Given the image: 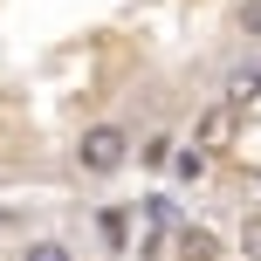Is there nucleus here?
I'll use <instances>...</instances> for the list:
<instances>
[{"mask_svg": "<svg viewBox=\"0 0 261 261\" xmlns=\"http://www.w3.org/2000/svg\"><path fill=\"white\" fill-rule=\"evenodd\" d=\"M241 90H261V62H254V69H241Z\"/></svg>", "mask_w": 261, "mask_h": 261, "instance_id": "obj_11", "label": "nucleus"}, {"mask_svg": "<svg viewBox=\"0 0 261 261\" xmlns=\"http://www.w3.org/2000/svg\"><path fill=\"white\" fill-rule=\"evenodd\" d=\"M241 130V96H220V103H206V117L193 124V151H227Z\"/></svg>", "mask_w": 261, "mask_h": 261, "instance_id": "obj_2", "label": "nucleus"}, {"mask_svg": "<svg viewBox=\"0 0 261 261\" xmlns=\"http://www.w3.org/2000/svg\"><path fill=\"white\" fill-rule=\"evenodd\" d=\"M241 35L261 41V0H241Z\"/></svg>", "mask_w": 261, "mask_h": 261, "instance_id": "obj_8", "label": "nucleus"}, {"mask_svg": "<svg viewBox=\"0 0 261 261\" xmlns=\"http://www.w3.org/2000/svg\"><path fill=\"white\" fill-rule=\"evenodd\" d=\"M206 172V151H179V179H199Z\"/></svg>", "mask_w": 261, "mask_h": 261, "instance_id": "obj_10", "label": "nucleus"}, {"mask_svg": "<svg viewBox=\"0 0 261 261\" xmlns=\"http://www.w3.org/2000/svg\"><path fill=\"white\" fill-rule=\"evenodd\" d=\"M138 213H144V227H158V234H165V227L179 220V206H172L165 193H151V199H138Z\"/></svg>", "mask_w": 261, "mask_h": 261, "instance_id": "obj_4", "label": "nucleus"}, {"mask_svg": "<svg viewBox=\"0 0 261 261\" xmlns=\"http://www.w3.org/2000/svg\"><path fill=\"white\" fill-rule=\"evenodd\" d=\"M138 158H144V165H165V158H172V138H144Z\"/></svg>", "mask_w": 261, "mask_h": 261, "instance_id": "obj_9", "label": "nucleus"}, {"mask_svg": "<svg viewBox=\"0 0 261 261\" xmlns=\"http://www.w3.org/2000/svg\"><path fill=\"white\" fill-rule=\"evenodd\" d=\"M241 254H248V261H261V206L241 220Z\"/></svg>", "mask_w": 261, "mask_h": 261, "instance_id": "obj_6", "label": "nucleus"}, {"mask_svg": "<svg viewBox=\"0 0 261 261\" xmlns=\"http://www.w3.org/2000/svg\"><path fill=\"white\" fill-rule=\"evenodd\" d=\"M96 227H103V241H110V248H124V206H103V220H96Z\"/></svg>", "mask_w": 261, "mask_h": 261, "instance_id": "obj_7", "label": "nucleus"}, {"mask_svg": "<svg viewBox=\"0 0 261 261\" xmlns=\"http://www.w3.org/2000/svg\"><path fill=\"white\" fill-rule=\"evenodd\" d=\"M172 248H179V261H220V241H213V227H172Z\"/></svg>", "mask_w": 261, "mask_h": 261, "instance_id": "obj_3", "label": "nucleus"}, {"mask_svg": "<svg viewBox=\"0 0 261 261\" xmlns=\"http://www.w3.org/2000/svg\"><path fill=\"white\" fill-rule=\"evenodd\" d=\"M124 158H130V130H124V124H90V130L76 138V165L90 172V179L124 172Z\"/></svg>", "mask_w": 261, "mask_h": 261, "instance_id": "obj_1", "label": "nucleus"}, {"mask_svg": "<svg viewBox=\"0 0 261 261\" xmlns=\"http://www.w3.org/2000/svg\"><path fill=\"white\" fill-rule=\"evenodd\" d=\"M21 261H76V254H69V241H28Z\"/></svg>", "mask_w": 261, "mask_h": 261, "instance_id": "obj_5", "label": "nucleus"}]
</instances>
